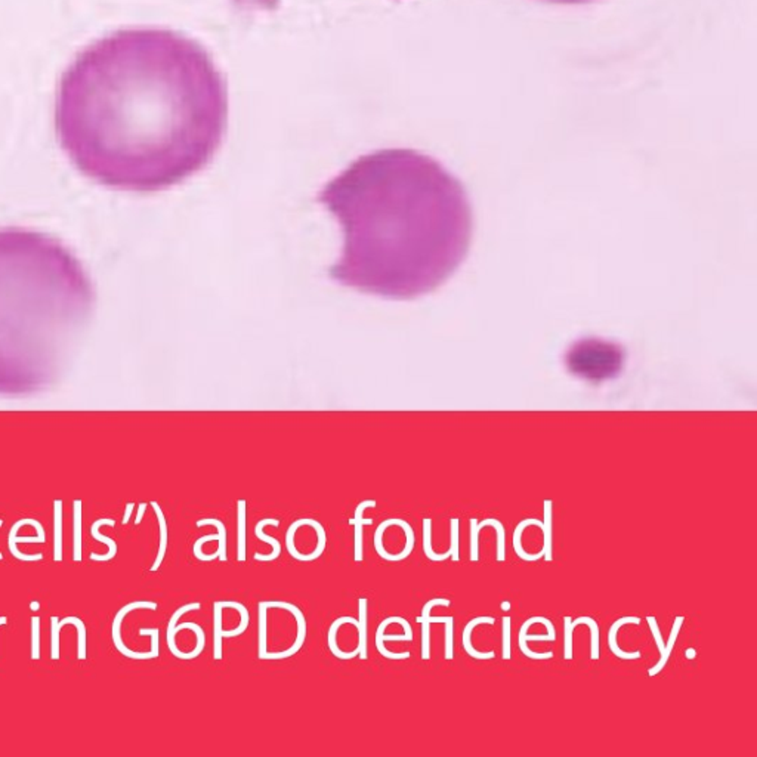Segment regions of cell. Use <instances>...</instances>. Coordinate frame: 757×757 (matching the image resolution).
I'll use <instances>...</instances> for the list:
<instances>
[{
  "mask_svg": "<svg viewBox=\"0 0 757 757\" xmlns=\"http://www.w3.org/2000/svg\"><path fill=\"white\" fill-rule=\"evenodd\" d=\"M228 91L210 55L165 28L105 36L62 74L55 128L65 154L98 184L154 193L213 160Z\"/></svg>",
  "mask_w": 757,
  "mask_h": 757,
  "instance_id": "obj_1",
  "label": "cell"
},
{
  "mask_svg": "<svg viewBox=\"0 0 757 757\" xmlns=\"http://www.w3.org/2000/svg\"><path fill=\"white\" fill-rule=\"evenodd\" d=\"M318 201L343 234L330 279L362 293L428 294L458 270L471 247L474 215L462 182L415 150L358 157L323 187Z\"/></svg>",
  "mask_w": 757,
  "mask_h": 757,
  "instance_id": "obj_2",
  "label": "cell"
},
{
  "mask_svg": "<svg viewBox=\"0 0 757 757\" xmlns=\"http://www.w3.org/2000/svg\"><path fill=\"white\" fill-rule=\"evenodd\" d=\"M93 308L91 277L62 243L0 228V394H34L58 382Z\"/></svg>",
  "mask_w": 757,
  "mask_h": 757,
  "instance_id": "obj_3",
  "label": "cell"
},
{
  "mask_svg": "<svg viewBox=\"0 0 757 757\" xmlns=\"http://www.w3.org/2000/svg\"><path fill=\"white\" fill-rule=\"evenodd\" d=\"M259 631H257V655L261 660L277 661L298 654L302 649L306 633V618L302 609L293 603L281 601L259 602Z\"/></svg>",
  "mask_w": 757,
  "mask_h": 757,
  "instance_id": "obj_4",
  "label": "cell"
},
{
  "mask_svg": "<svg viewBox=\"0 0 757 757\" xmlns=\"http://www.w3.org/2000/svg\"><path fill=\"white\" fill-rule=\"evenodd\" d=\"M327 534L324 526L315 520L303 518L294 521L286 533V548L296 561L311 562L318 559L325 550Z\"/></svg>",
  "mask_w": 757,
  "mask_h": 757,
  "instance_id": "obj_5",
  "label": "cell"
},
{
  "mask_svg": "<svg viewBox=\"0 0 757 757\" xmlns=\"http://www.w3.org/2000/svg\"><path fill=\"white\" fill-rule=\"evenodd\" d=\"M373 544L379 557L389 562L407 559L415 549L416 535L404 520H386L376 528Z\"/></svg>",
  "mask_w": 757,
  "mask_h": 757,
  "instance_id": "obj_6",
  "label": "cell"
},
{
  "mask_svg": "<svg viewBox=\"0 0 757 757\" xmlns=\"http://www.w3.org/2000/svg\"><path fill=\"white\" fill-rule=\"evenodd\" d=\"M248 622H251V616L243 603H238L233 618L228 621L222 618L219 608L213 605V658L216 661L222 660V640L243 635L248 627Z\"/></svg>",
  "mask_w": 757,
  "mask_h": 757,
  "instance_id": "obj_7",
  "label": "cell"
},
{
  "mask_svg": "<svg viewBox=\"0 0 757 757\" xmlns=\"http://www.w3.org/2000/svg\"><path fill=\"white\" fill-rule=\"evenodd\" d=\"M196 525L198 528H201V526L205 525H213L218 530L216 534L203 535V537L196 540L193 546L196 559L205 561V562L219 559L220 562H225L228 557H226V526L224 525V522L215 518H207V520L197 521Z\"/></svg>",
  "mask_w": 757,
  "mask_h": 757,
  "instance_id": "obj_8",
  "label": "cell"
},
{
  "mask_svg": "<svg viewBox=\"0 0 757 757\" xmlns=\"http://www.w3.org/2000/svg\"><path fill=\"white\" fill-rule=\"evenodd\" d=\"M45 530L39 521L21 520L15 522L9 531V550L12 557L21 561H40L43 558L42 553L24 555L16 549V543H45Z\"/></svg>",
  "mask_w": 757,
  "mask_h": 757,
  "instance_id": "obj_9",
  "label": "cell"
},
{
  "mask_svg": "<svg viewBox=\"0 0 757 757\" xmlns=\"http://www.w3.org/2000/svg\"><path fill=\"white\" fill-rule=\"evenodd\" d=\"M135 609H157V603L156 602H151V601H142V602H132V603H128V605H124L119 612L116 618H114L113 621V640H114V645H116L117 651L120 654H123L124 657L128 658H132V660H151V658H157L154 655V653H151V651H132L129 649L126 645L123 644L121 640V635H120V626H121V621L124 620V617H126L129 612L135 611Z\"/></svg>",
  "mask_w": 757,
  "mask_h": 757,
  "instance_id": "obj_10",
  "label": "cell"
},
{
  "mask_svg": "<svg viewBox=\"0 0 757 757\" xmlns=\"http://www.w3.org/2000/svg\"><path fill=\"white\" fill-rule=\"evenodd\" d=\"M471 524V561L476 562L479 559V533L482 531L485 526H493L497 533V561L503 562L506 559V533L503 524L496 518H488L481 522L472 518L469 521Z\"/></svg>",
  "mask_w": 757,
  "mask_h": 757,
  "instance_id": "obj_11",
  "label": "cell"
},
{
  "mask_svg": "<svg viewBox=\"0 0 757 757\" xmlns=\"http://www.w3.org/2000/svg\"><path fill=\"white\" fill-rule=\"evenodd\" d=\"M452 605V601L450 599H444V598H435V599H430L425 603L423 609H421V614L419 617L421 618H426L430 625L432 622H443V625L445 626V660H453L454 657V647H453V642H454V618L452 616H445V617H432L430 616V611H432V608L435 607H450Z\"/></svg>",
  "mask_w": 757,
  "mask_h": 757,
  "instance_id": "obj_12",
  "label": "cell"
},
{
  "mask_svg": "<svg viewBox=\"0 0 757 757\" xmlns=\"http://www.w3.org/2000/svg\"><path fill=\"white\" fill-rule=\"evenodd\" d=\"M376 506H377L376 500H362L361 503L357 504L356 513H353V518L348 521L349 525L356 526V535H353V537H356V543H353V558H356V562H362V559H364L362 526L373 524V520L364 518V512H366L367 509H373V507H376Z\"/></svg>",
  "mask_w": 757,
  "mask_h": 757,
  "instance_id": "obj_13",
  "label": "cell"
},
{
  "mask_svg": "<svg viewBox=\"0 0 757 757\" xmlns=\"http://www.w3.org/2000/svg\"><path fill=\"white\" fill-rule=\"evenodd\" d=\"M494 618L490 617V616H479V617H475L472 618L471 621L467 622V625L465 626L463 629V633H462V645L465 648V651L467 653V655H471L472 658L475 660H491L496 657L494 651H478L476 648H474L472 645V633H474V629L478 627L479 625H494Z\"/></svg>",
  "mask_w": 757,
  "mask_h": 757,
  "instance_id": "obj_14",
  "label": "cell"
},
{
  "mask_svg": "<svg viewBox=\"0 0 757 757\" xmlns=\"http://www.w3.org/2000/svg\"><path fill=\"white\" fill-rule=\"evenodd\" d=\"M627 625H640V618L635 616H626L618 618L616 622H612V626L609 627V631H608V645L611 653L616 657H618L620 660H638L640 658V651H625L618 645V640H617L618 631L622 626H627Z\"/></svg>",
  "mask_w": 757,
  "mask_h": 757,
  "instance_id": "obj_15",
  "label": "cell"
},
{
  "mask_svg": "<svg viewBox=\"0 0 757 757\" xmlns=\"http://www.w3.org/2000/svg\"><path fill=\"white\" fill-rule=\"evenodd\" d=\"M541 617L543 616H535V617H531L526 620L524 625L521 626L520 629V635H518V644H520V648L522 653L531 658V660H550L553 657V653L552 651H546V653H535V651L530 649L528 645H526V642L528 640H548V642H553V639L546 635V636H541V635H528V629L535 625V622H540L541 621Z\"/></svg>",
  "mask_w": 757,
  "mask_h": 757,
  "instance_id": "obj_16",
  "label": "cell"
},
{
  "mask_svg": "<svg viewBox=\"0 0 757 757\" xmlns=\"http://www.w3.org/2000/svg\"><path fill=\"white\" fill-rule=\"evenodd\" d=\"M268 525L279 526V525H280V521H279V520H275V518H268V520H261L259 522H257V524L255 525V535H256V537L259 539L261 541L268 543V544H271V546H272V552H271L270 555H264V553H259V552H256V553L253 555V558H255L256 561H261V562L275 561V559L279 558L280 555H281V544H280V541L277 540V539H274V537H271V535H268L266 533H264L265 526H268Z\"/></svg>",
  "mask_w": 757,
  "mask_h": 757,
  "instance_id": "obj_17",
  "label": "cell"
},
{
  "mask_svg": "<svg viewBox=\"0 0 757 757\" xmlns=\"http://www.w3.org/2000/svg\"><path fill=\"white\" fill-rule=\"evenodd\" d=\"M543 553L544 561L553 559V502L550 498L543 502Z\"/></svg>",
  "mask_w": 757,
  "mask_h": 757,
  "instance_id": "obj_18",
  "label": "cell"
},
{
  "mask_svg": "<svg viewBox=\"0 0 757 757\" xmlns=\"http://www.w3.org/2000/svg\"><path fill=\"white\" fill-rule=\"evenodd\" d=\"M684 621H685V617H684V616H677V617L675 618V622H673V626H672V630H670L668 639H667V642L664 644L663 651H661V653H660V660L657 661V664H655L654 667H651V668L648 670V675H649V676H655V675H658V673L661 672V670H663V668L667 666L668 660H670V655H672L673 649H675V644H676V640H677L679 631H680V627H682V625H684Z\"/></svg>",
  "mask_w": 757,
  "mask_h": 757,
  "instance_id": "obj_19",
  "label": "cell"
},
{
  "mask_svg": "<svg viewBox=\"0 0 757 757\" xmlns=\"http://www.w3.org/2000/svg\"><path fill=\"white\" fill-rule=\"evenodd\" d=\"M531 525L540 526V528H541L543 522L539 521V520H531V518H530V520H524V521H521L518 525H516V528H515V531H513V539H512L515 553L518 555V558H521L522 561H526V562L539 561V559H541V558L544 557L543 550H540L539 553L533 555V553L525 552V549H524V546H522V533H524L525 528H528V526H531Z\"/></svg>",
  "mask_w": 757,
  "mask_h": 757,
  "instance_id": "obj_20",
  "label": "cell"
},
{
  "mask_svg": "<svg viewBox=\"0 0 757 757\" xmlns=\"http://www.w3.org/2000/svg\"><path fill=\"white\" fill-rule=\"evenodd\" d=\"M247 502L244 498H240L237 502V561L244 562L246 561V531H247Z\"/></svg>",
  "mask_w": 757,
  "mask_h": 757,
  "instance_id": "obj_21",
  "label": "cell"
},
{
  "mask_svg": "<svg viewBox=\"0 0 757 757\" xmlns=\"http://www.w3.org/2000/svg\"><path fill=\"white\" fill-rule=\"evenodd\" d=\"M151 507L154 509L156 515H157V521H159V528H160V544H159V552H157V557H156V561L154 563H152V567L150 568L151 571H157L160 568V565L163 562V559H165L166 557V550H167V541H169V528H167V522H166V516L165 513H163L161 507L157 502H151Z\"/></svg>",
  "mask_w": 757,
  "mask_h": 757,
  "instance_id": "obj_22",
  "label": "cell"
},
{
  "mask_svg": "<svg viewBox=\"0 0 757 757\" xmlns=\"http://www.w3.org/2000/svg\"><path fill=\"white\" fill-rule=\"evenodd\" d=\"M102 525L114 526V525H116V522H114L113 520H100V521H95V524L92 525V528H91L92 537H93L95 540H98V541H102V543L107 544L108 548H110V552H108V553H105V555H95V553H92V555H91V559H92V561H110V559H113L114 557H116V553H117V544H116V541H114V540L110 539V537H105V535L100 534L98 530H100V526H102Z\"/></svg>",
  "mask_w": 757,
  "mask_h": 757,
  "instance_id": "obj_23",
  "label": "cell"
},
{
  "mask_svg": "<svg viewBox=\"0 0 757 757\" xmlns=\"http://www.w3.org/2000/svg\"><path fill=\"white\" fill-rule=\"evenodd\" d=\"M367 607L369 599L360 598L358 599V633H360V654L358 657L366 661L369 658L367 655V638H369V627H367Z\"/></svg>",
  "mask_w": 757,
  "mask_h": 757,
  "instance_id": "obj_24",
  "label": "cell"
},
{
  "mask_svg": "<svg viewBox=\"0 0 757 757\" xmlns=\"http://www.w3.org/2000/svg\"><path fill=\"white\" fill-rule=\"evenodd\" d=\"M54 559L62 561V502L54 503Z\"/></svg>",
  "mask_w": 757,
  "mask_h": 757,
  "instance_id": "obj_25",
  "label": "cell"
},
{
  "mask_svg": "<svg viewBox=\"0 0 757 757\" xmlns=\"http://www.w3.org/2000/svg\"><path fill=\"white\" fill-rule=\"evenodd\" d=\"M589 618H590V616H581L576 620H572L570 616L563 617V625H565L563 658L565 660H572V633H574V629L581 626V625H587Z\"/></svg>",
  "mask_w": 757,
  "mask_h": 757,
  "instance_id": "obj_26",
  "label": "cell"
},
{
  "mask_svg": "<svg viewBox=\"0 0 757 757\" xmlns=\"http://www.w3.org/2000/svg\"><path fill=\"white\" fill-rule=\"evenodd\" d=\"M423 552L426 555V558L430 559V561H434V562L445 561V559H448L450 557H452L450 550H447L445 553H436L432 549V521H430L429 518L423 520Z\"/></svg>",
  "mask_w": 757,
  "mask_h": 757,
  "instance_id": "obj_27",
  "label": "cell"
},
{
  "mask_svg": "<svg viewBox=\"0 0 757 757\" xmlns=\"http://www.w3.org/2000/svg\"><path fill=\"white\" fill-rule=\"evenodd\" d=\"M82 500L74 502V546H73V559L75 562L82 561Z\"/></svg>",
  "mask_w": 757,
  "mask_h": 757,
  "instance_id": "obj_28",
  "label": "cell"
},
{
  "mask_svg": "<svg viewBox=\"0 0 757 757\" xmlns=\"http://www.w3.org/2000/svg\"><path fill=\"white\" fill-rule=\"evenodd\" d=\"M65 625H73L78 627V636H79V660H86V627L84 622L78 617H65L62 621H60V627Z\"/></svg>",
  "mask_w": 757,
  "mask_h": 757,
  "instance_id": "obj_29",
  "label": "cell"
},
{
  "mask_svg": "<svg viewBox=\"0 0 757 757\" xmlns=\"http://www.w3.org/2000/svg\"><path fill=\"white\" fill-rule=\"evenodd\" d=\"M416 621L421 625V660L430 658V622L426 618L417 617Z\"/></svg>",
  "mask_w": 757,
  "mask_h": 757,
  "instance_id": "obj_30",
  "label": "cell"
},
{
  "mask_svg": "<svg viewBox=\"0 0 757 757\" xmlns=\"http://www.w3.org/2000/svg\"><path fill=\"white\" fill-rule=\"evenodd\" d=\"M32 658H40V617H32Z\"/></svg>",
  "mask_w": 757,
  "mask_h": 757,
  "instance_id": "obj_31",
  "label": "cell"
},
{
  "mask_svg": "<svg viewBox=\"0 0 757 757\" xmlns=\"http://www.w3.org/2000/svg\"><path fill=\"white\" fill-rule=\"evenodd\" d=\"M450 553H452V558L454 562H457L460 559V553H458V520L457 518H453L452 521H450Z\"/></svg>",
  "mask_w": 757,
  "mask_h": 757,
  "instance_id": "obj_32",
  "label": "cell"
},
{
  "mask_svg": "<svg viewBox=\"0 0 757 757\" xmlns=\"http://www.w3.org/2000/svg\"><path fill=\"white\" fill-rule=\"evenodd\" d=\"M51 625H52V631H51V638H52V645H51V657L52 660H60V633H61V627H60V620L58 617H52L51 618Z\"/></svg>",
  "mask_w": 757,
  "mask_h": 757,
  "instance_id": "obj_33",
  "label": "cell"
},
{
  "mask_svg": "<svg viewBox=\"0 0 757 757\" xmlns=\"http://www.w3.org/2000/svg\"><path fill=\"white\" fill-rule=\"evenodd\" d=\"M503 660H511L512 647H511V616H504L503 620Z\"/></svg>",
  "mask_w": 757,
  "mask_h": 757,
  "instance_id": "obj_34",
  "label": "cell"
},
{
  "mask_svg": "<svg viewBox=\"0 0 757 757\" xmlns=\"http://www.w3.org/2000/svg\"><path fill=\"white\" fill-rule=\"evenodd\" d=\"M141 636H150L151 638V653H154L156 657L160 654V630L157 627L154 629H139Z\"/></svg>",
  "mask_w": 757,
  "mask_h": 757,
  "instance_id": "obj_35",
  "label": "cell"
},
{
  "mask_svg": "<svg viewBox=\"0 0 757 757\" xmlns=\"http://www.w3.org/2000/svg\"><path fill=\"white\" fill-rule=\"evenodd\" d=\"M647 621H648V626H649V630H651V635L654 636V640L655 644L660 649V653L663 651L664 648V644L666 642L663 640V636H661V631H660V627H658V622H657V618L654 616H648L647 617Z\"/></svg>",
  "mask_w": 757,
  "mask_h": 757,
  "instance_id": "obj_36",
  "label": "cell"
},
{
  "mask_svg": "<svg viewBox=\"0 0 757 757\" xmlns=\"http://www.w3.org/2000/svg\"><path fill=\"white\" fill-rule=\"evenodd\" d=\"M548 2L563 3V5H579V3H589L592 0H548Z\"/></svg>",
  "mask_w": 757,
  "mask_h": 757,
  "instance_id": "obj_37",
  "label": "cell"
},
{
  "mask_svg": "<svg viewBox=\"0 0 757 757\" xmlns=\"http://www.w3.org/2000/svg\"><path fill=\"white\" fill-rule=\"evenodd\" d=\"M133 507H135V504H133V503H128V504H126V511H124V516H123V521H121L123 525H126V524L129 522L130 516H132V512H133Z\"/></svg>",
  "mask_w": 757,
  "mask_h": 757,
  "instance_id": "obj_38",
  "label": "cell"
},
{
  "mask_svg": "<svg viewBox=\"0 0 757 757\" xmlns=\"http://www.w3.org/2000/svg\"><path fill=\"white\" fill-rule=\"evenodd\" d=\"M147 507H148V504H147V503H141V504L138 506V513H137V520H135V524H137V525H139V524L142 522L143 513H145V511H147Z\"/></svg>",
  "mask_w": 757,
  "mask_h": 757,
  "instance_id": "obj_39",
  "label": "cell"
},
{
  "mask_svg": "<svg viewBox=\"0 0 757 757\" xmlns=\"http://www.w3.org/2000/svg\"><path fill=\"white\" fill-rule=\"evenodd\" d=\"M30 607H32V609H33V611H37V609H39V608H40V605H39V602H32V605H30Z\"/></svg>",
  "mask_w": 757,
  "mask_h": 757,
  "instance_id": "obj_40",
  "label": "cell"
},
{
  "mask_svg": "<svg viewBox=\"0 0 757 757\" xmlns=\"http://www.w3.org/2000/svg\"><path fill=\"white\" fill-rule=\"evenodd\" d=\"M8 622V618L6 617H0V626H3Z\"/></svg>",
  "mask_w": 757,
  "mask_h": 757,
  "instance_id": "obj_41",
  "label": "cell"
},
{
  "mask_svg": "<svg viewBox=\"0 0 757 757\" xmlns=\"http://www.w3.org/2000/svg\"><path fill=\"white\" fill-rule=\"evenodd\" d=\"M2 524H3V521H2V520H0V526H2ZM2 558H3V555H2V553H0V561H2Z\"/></svg>",
  "mask_w": 757,
  "mask_h": 757,
  "instance_id": "obj_42",
  "label": "cell"
}]
</instances>
